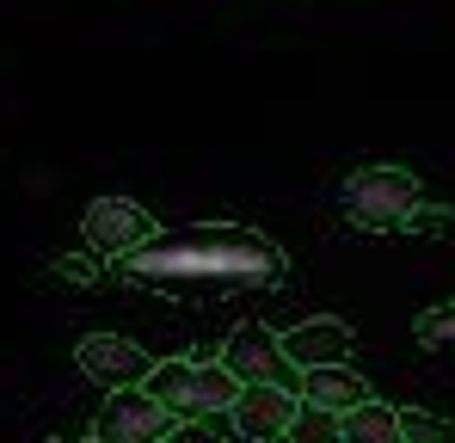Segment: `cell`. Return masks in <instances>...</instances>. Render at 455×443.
Masks as SVG:
<instances>
[{
    "label": "cell",
    "instance_id": "6da1fadb",
    "mask_svg": "<svg viewBox=\"0 0 455 443\" xmlns=\"http://www.w3.org/2000/svg\"><path fill=\"white\" fill-rule=\"evenodd\" d=\"M124 284L160 295H228V290H277L290 278V253L246 228V222H197L160 234L154 246L117 259Z\"/></svg>",
    "mask_w": 455,
    "mask_h": 443
},
{
    "label": "cell",
    "instance_id": "7a4b0ae2",
    "mask_svg": "<svg viewBox=\"0 0 455 443\" xmlns=\"http://www.w3.org/2000/svg\"><path fill=\"white\" fill-rule=\"evenodd\" d=\"M148 394L179 425H204V419H228L234 413L240 382L222 364H204V358H166V364H154Z\"/></svg>",
    "mask_w": 455,
    "mask_h": 443
},
{
    "label": "cell",
    "instance_id": "3957f363",
    "mask_svg": "<svg viewBox=\"0 0 455 443\" xmlns=\"http://www.w3.org/2000/svg\"><path fill=\"white\" fill-rule=\"evenodd\" d=\"M339 204H345L351 228L387 234V228H406V216H412L425 197H419V173H412V166L376 160V166H357V173L339 185Z\"/></svg>",
    "mask_w": 455,
    "mask_h": 443
},
{
    "label": "cell",
    "instance_id": "277c9868",
    "mask_svg": "<svg viewBox=\"0 0 455 443\" xmlns=\"http://www.w3.org/2000/svg\"><path fill=\"white\" fill-rule=\"evenodd\" d=\"M216 364L240 382V388H302V369H290V358H283V339L265 326V320H240L234 333H228L222 358Z\"/></svg>",
    "mask_w": 455,
    "mask_h": 443
},
{
    "label": "cell",
    "instance_id": "5b68a950",
    "mask_svg": "<svg viewBox=\"0 0 455 443\" xmlns=\"http://www.w3.org/2000/svg\"><path fill=\"white\" fill-rule=\"evenodd\" d=\"M80 228H86V246H92L99 259H130V253H142V246L160 240V222H154L136 197H92L86 216H80Z\"/></svg>",
    "mask_w": 455,
    "mask_h": 443
},
{
    "label": "cell",
    "instance_id": "8992f818",
    "mask_svg": "<svg viewBox=\"0 0 455 443\" xmlns=\"http://www.w3.org/2000/svg\"><path fill=\"white\" fill-rule=\"evenodd\" d=\"M172 425L179 419L154 400L148 388H117V394H105V407L92 419V443H166Z\"/></svg>",
    "mask_w": 455,
    "mask_h": 443
},
{
    "label": "cell",
    "instance_id": "52a82bcc",
    "mask_svg": "<svg viewBox=\"0 0 455 443\" xmlns=\"http://www.w3.org/2000/svg\"><path fill=\"white\" fill-rule=\"evenodd\" d=\"M75 364L86 369L105 394H117V388H148V375H154V358L136 339H124V333H86L75 345Z\"/></svg>",
    "mask_w": 455,
    "mask_h": 443
},
{
    "label": "cell",
    "instance_id": "ba28073f",
    "mask_svg": "<svg viewBox=\"0 0 455 443\" xmlns=\"http://www.w3.org/2000/svg\"><path fill=\"white\" fill-rule=\"evenodd\" d=\"M296 413H302V400H296L290 388H240L228 425H234L246 443H277V438H290Z\"/></svg>",
    "mask_w": 455,
    "mask_h": 443
},
{
    "label": "cell",
    "instance_id": "9c48e42d",
    "mask_svg": "<svg viewBox=\"0 0 455 443\" xmlns=\"http://www.w3.org/2000/svg\"><path fill=\"white\" fill-rule=\"evenodd\" d=\"M351 345H357V333L345 326V320H332V314H314L302 326H290L283 333V358L296 369H339L351 364Z\"/></svg>",
    "mask_w": 455,
    "mask_h": 443
},
{
    "label": "cell",
    "instance_id": "30bf717a",
    "mask_svg": "<svg viewBox=\"0 0 455 443\" xmlns=\"http://www.w3.org/2000/svg\"><path fill=\"white\" fill-rule=\"evenodd\" d=\"M296 400H302V407H320V413L351 419V413H357V407H370L376 394H370V382H363L351 364H339V369H302Z\"/></svg>",
    "mask_w": 455,
    "mask_h": 443
},
{
    "label": "cell",
    "instance_id": "8fae6325",
    "mask_svg": "<svg viewBox=\"0 0 455 443\" xmlns=\"http://www.w3.org/2000/svg\"><path fill=\"white\" fill-rule=\"evenodd\" d=\"M345 443H406L400 438V407H381V400L357 407L345 419Z\"/></svg>",
    "mask_w": 455,
    "mask_h": 443
},
{
    "label": "cell",
    "instance_id": "7c38bea8",
    "mask_svg": "<svg viewBox=\"0 0 455 443\" xmlns=\"http://www.w3.org/2000/svg\"><path fill=\"white\" fill-rule=\"evenodd\" d=\"M400 438L406 443H455V419H437L431 407H400Z\"/></svg>",
    "mask_w": 455,
    "mask_h": 443
},
{
    "label": "cell",
    "instance_id": "4fadbf2b",
    "mask_svg": "<svg viewBox=\"0 0 455 443\" xmlns=\"http://www.w3.org/2000/svg\"><path fill=\"white\" fill-rule=\"evenodd\" d=\"M290 443H345V419L320 413V407H302L296 425H290Z\"/></svg>",
    "mask_w": 455,
    "mask_h": 443
},
{
    "label": "cell",
    "instance_id": "5bb4252c",
    "mask_svg": "<svg viewBox=\"0 0 455 443\" xmlns=\"http://www.w3.org/2000/svg\"><path fill=\"white\" fill-rule=\"evenodd\" d=\"M412 333H419L425 351H455V302L450 308H425V314L412 320Z\"/></svg>",
    "mask_w": 455,
    "mask_h": 443
},
{
    "label": "cell",
    "instance_id": "9a60e30c",
    "mask_svg": "<svg viewBox=\"0 0 455 443\" xmlns=\"http://www.w3.org/2000/svg\"><path fill=\"white\" fill-rule=\"evenodd\" d=\"M56 278L75 284V290H86V284L105 278V259H99V253H62V259H56Z\"/></svg>",
    "mask_w": 455,
    "mask_h": 443
},
{
    "label": "cell",
    "instance_id": "2e32d148",
    "mask_svg": "<svg viewBox=\"0 0 455 443\" xmlns=\"http://www.w3.org/2000/svg\"><path fill=\"white\" fill-rule=\"evenodd\" d=\"M400 234H455V204H419Z\"/></svg>",
    "mask_w": 455,
    "mask_h": 443
},
{
    "label": "cell",
    "instance_id": "e0dca14e",
    "mask_svg": "<svg viewBox=\"0 0 455 443\" xmlns=\"http://www.w3.org/2000/svg\"><path fill=\"white\" fill-rule=\"evenodd\" d=\"M166 443H222V431H216V425H172Z\"/></svg>",
    "mask_w": 455,
    "mask_h": 443
},
{
    "label": "cell",
    "instance_id": "ac0fdd59",
    "mask_svg": "<svg viewBox=\"0 0 455 443\" xmlns=\"http://www.w3.org/2000/svg\"><path fill=\"white\" fill-rule=\"evenodd\" d=\"M44 443H68V438H44Z\"/></svg>",
    "mask_w": 455,
    "mask_h": 443
}]
</instances>
